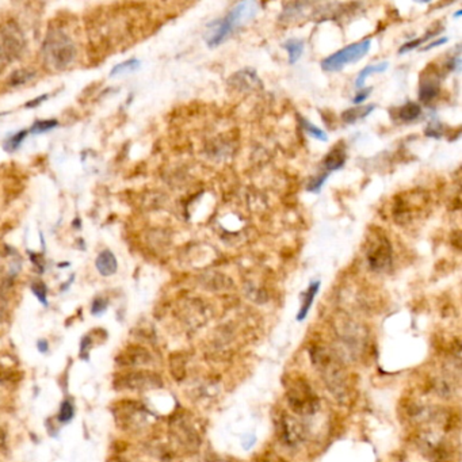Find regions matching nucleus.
Instances as JSON below:
<instances>
[{
    "mask_svg": "<svg viewBox=\"0 0 462 462\" xmlns=\"http://www.w3.org/2000/svg\"><path fill=\"white\" fill-rule=\"evenodd\" d=\"M259 12V4L256 2H242L221 21L213 22L209 26L206 34V42L209 48H217L227 40L233 30L242 27L247 22L252 21Z\"/></svg>",
    "mask_w": 462,
    "mask_h": 462,
    "instance_id": "f257e3e1",
    "label": "nucleus"
},
{
    "mask_svg": "<svg viewBox=\"0 0 462 462\" xmlns=\"http://www.w3.org/2000/svg\"><path fill=\"white\" fill-rule=\"evenodd\" d=\"M372 46V40L366 38L359 42L351 44L346 48L340 49L335 52L331 56H328L321 61V68L327 72H336L340 71L343 68L348 65V64L357 63L362 57H365Z\"/></svg>",
    "mask_w": 462,
    "mask_h": 462,
    "instance_id": "f03ea898",
    "label": "nucleus"
},
{
    "mask_svg": "<svg viewBox=\"0 0 462 462\" xmlns=\"http://www.w3.org/2000/svg\"><path fill=\"white\" fill-rule=\"evenodd\" d=\"M49 48H50L49 56L53 57V64H56V67H65L75 56L73 45L68 42L67 38L64 37L63 41L60 42V40H56L54 44L49 45Z\"/></svg>",
    "mask_w": 462,
    "mask_h": 462,
    "instance_id": "7ed1b4c3",
    "label": "nucleus"
},
{
    "mask_svg": "<svg viewBox=\"0 0 462 462\" xmlns=\"http://www.w3.org/2000/svg\"><path fill=\"white\" fill-rule=\"evenodd\" d=\"M119 384H121V387H129V389L155 387V376L152 373H129V374L121 376Z\"/></svg>",
    "mask_w": 462,
    "mask_h": 462,
    "instance_id": "20e7f679",
    "label": "nucleus"
},
{
    "mask_svg": "<svg viewBox=\"0 0 462 462\" xmlns=\"http://www.w3.org/2000/svg\"><path fill=\"white\" fill-rule=\"evenodd\" d=\"M319 289H320V281H313L310 283L306 291L302 294V305L300 308L297 313V321H304L308 316V313H309L310 308L313 305V301H315V297L316 294L319 293Z\"/></svg>",
    "mask_w": 462,
    "mask_h": 462,
    "instance_id": "39448f33",
    "label": "nucleus"
},
{
    "mask_svg": "<svg viewBox=\"0 0 462 462\" xmlns=\"http://www.w3.org/2000/svg\"><path fill=\"white\" fill-rule=\"evenodd\" d=\"M95 266H97L98 271L101 272L103 276L113 275V274L117 271V267H118L114 253L108 250L102 251V252L98 255Z\"/></svg>",
    "mask_w": 462,
    "mask_h": 462,
    "instance_id": "423d86ee",
    "label": "nucleus"
},
{
    "mask_svg": "<svg viewBox=\"0 0 462 462\" xmlns=\"http://www.w3.org/2000/svg\"><path fill=\"white\" fill-rule=\"evenodd\" d=\"M344 161H346V152L342 145H338L325 156L324 165L328 171H336L344 165Z\"/></svg>",
    "mask_w": 462,
    "mask_h": 462,
    "instance_id": "0eeeda50",
    "label": "nucleus"
},
{
    "mask_svg": "<svg viewBox=\"0 0 462 462\" xmlns=\"http://www.w3.org/2000/svg\"><path fill=\"white\" fill-rule=\"evenodd\" d=\"M374 107H376L374 104H367V106H358V107L348 108L344 113H342V119L347 123H354L359 119L366 118L374 110Z\"/></svg>",
    "mask_w": 462,
    "mask_h": 462,
    "instance_id": "6e6552de",
    "label": "nucleus"
},
{
    "mask_svg": "<svg viewBox=\"0 0 462 462\" xmlns=\"http://www.w3.org/2000/svg\"><path fill=\"white\" fill-rule=\"evenodd\" d=\"M387 65H389V64H387L386 61L366 65V67L363 68L361 72H359V75H358L357 80H355V86H357L358 88H363V86H365V80L369 78L370 75L382 73V72H385L387 69Z\"/></svg>",
    "mask_w": 462,
    "mask_h": 462,
    "instance_id": "1a4fd4ad",
    "label": "nucleus"
},
{
    "mask_svg": "<svg viewBox=\"0 0 462 462\" xmlns=\"http://www.w3.org/2000/svg\"><path fill=\"white\" fill-rule=\"evenodd\" d=\"M283 48L286 49L287 54H289V63L295 64L300 60V57L304 53V42L301 40H289L282 45Z\"/></svg>",
    "mask_w": 462,
    "mask_h": 462,
    "instance_id": "9d476101",
    "label": "nucleus"
},
{
    "mask_svg": "<svg viewBox=\"0 0 462 462\" xmlns=\"http://www.w3.org/2000/svg\"><path fill=\"white\" fill-rule=\"evenodd\" d=\"M421 114V107L419 104L410 102V103L401 106L399 110V118L402 121H414Z\"/></svg>",
    "mask_w": 462,
    "mask_h": 462,
    "instance_id": "9b49d317",
    "label": "nucleus"
},
{
    "mask_svg": "<svg viewBox=\"0 0 462 462\" xmlns=\"http://www.w3.org/2000/svg\"><path fill=\"white\" fill-rule=\"evenodd\" d=\"M298 121L301 123L302 129L306 132V133L312 136L313 138H316L319 141H328V136L324 131H321L320 127H317L316 125H313L310 123L309 121H306L305 118H302V117H298Z\"/></svg>",
    "mask_w": 462,
    "mask_h": 462,
    "instance_id": "f8f14e48",
    "label": "nucleus"
},
{
    "mask_svg": "<svg viewBox=\"0 0 462 462\" xmlns=\"http://www.w3.org/2000/svg\"><path fill=\"white\" fill-rule=\"evenodd\" d=\"M439 93V87L436 83H432V82H427V83H423L419 88V98H420L421 102H424V103H429L430 101H432L434 98L438 95Z\"/></svg>",
    "mask_w": 462,
    "mask_h": 462,
    "instance_id": "ddd939ff",
    "label": "nucleus"
},
{
    "mask_svg": "<svg viewBox=\"0 0 462 462\" xmlns=\"http://www.w3.org/2000/svg\"><path fill=\"white\" fill-rule=\"evenodd\" d=\"M138 68H140V61H138L137 59H132L116 65V67L113 68V71L110 75H112V76H116V75L129 73V72L137 71Z\"/></svg>",
    "mask_w": 462,
    "mask_h": 462,
    "instance_id": "4468645a",
    "label": "nucleus"
},
{
    "mask_svg": "<svg viewBox=\"0 0 462 462\" xmlns=\"http://www.w3.org/2000/svg\"><path fill=\"white\" fill-rule=\"evenodd\" d=\"M59 125L56 119H40V121H35L31 126V133L34 134H41L44 132L52 131L53 127H56Z\"/></svg>",
    "mask_w": 462,
    "mask_h": 462,
    "instance_id": "2eb2a0df",
    "label": "nucleus"
},
{
    "mask_svg": "<svg viewBox=\"0 0 462 462\" xmlns=\"http://www.w3.org/2000/svg\"><path fill=\"white\" fill-rule=\"evenodd\" d=\"M27 133H29L27 131H21V132H18L16 134H14L12 137H10L7 141H6V144H4V149L8 151V152H14V151H16L19 146L22 145V142L25 141V138H26Z\"/></svg>",
    "mask_w": 462,
    "mask_h": 462,
    "instance_id": "dca6fc26",
    "label": "nucleus"
},
{
    "mask_svg": "<svg viewBox=\"0 0 462 462\" xmlns=\"http://www.w3.org/2000/svg\"><path fill=\"white\" fill-rule=\"evenodd\" d=\"M75 414V410H73V405H72L69 401H64L61 404V408H60V412H59V420L60 421H69L73 417Z\"/></svg>",
    "mask_w": 462,
    "mask_h": 462,
    "instance_id": "f3484780",
    "label": "nucleus"
},
{
    "mask_svg": "<svg viewBox=\"0 0 462 462\" xmlns=\"http://www.w3.org/2000/svg\"><path fill=\"white\" fill-rule=\"evenodd\" d=\"M327 178H328L327 172H325V174H320V175H317V176H315V178H312L310 179L309 184H308V190L312 191V193H319L321 187H323V184L325 183V180H327Z\"/></svg>",
    "mask_w": 462,
    "mask_h": 462,
    "instance_id": "a211bd4d",
    "label": "nucleus"
},
{
    "mask_svg": "<svg viewBox=\"0 0 462 462\" xmlns=\"http://www.w3.org/2000/svg\"><path fill=\"white\" fill-rule=\"evenodd\" d=\"M31 290L33 293L35 294V297L46 305V286H45L42 282H35L33 283V286H31Z\"/></svg>",
    "mask_w": 462,
    "mask_h": 462,
    "instance_id": "6ab92c4d",
    "label": "nucleus"
},
{
    "mask_svg": "<svg viewBox=\"0 0 462 462\" xmlns=\"http://www.w3.org/2000/svg\"><path fill=\"white\" fill-rule=\"evenodd\" d=\"M107 304L108 302L103 298H97L93 304V308H91V312L93 315H102L104 310L107 309Z\"/></svg>",
    "mask_w": 462,
    "mask_h": 462,
    "instance_id": "aec40b11",
    "label": "nucleus"
},
{
    "mask_svg": "<svg viewBox=\"0 0 462 462\" xmlns=\"http://www.w3.org/2000/svg\"><path fill=\"white\" fill-rule=\"evenodd\" d=\"M372 93V88H367V89H362L361 93L357 94V97L354 98V103H361L366 99V98L369 97V94Z\"/></svg>",
    "mask_w": 462,
    "mask_h": 462,
    "instance_id": "412c9836",
    "label": "nucleus"
},
{
    "mask_svg": "<svg viewBox=\"0 0 462 462\" xmlns=\"http://www.w3.org/2000/svg\"><path fill=\"white\" fill-rule=\"evenodd\" d=\"M445 42H447V38L446 37L440 38V40H438V41H435V42H431V44H430V45L424 46V48H423V50H430V49L436 48V46H439V45L445 44Z\"/></svg>",
    "mask_w": 462,
    "mask_h": 462,
    "instance_id": "4be33fe9",
    "label": "nucleus"
},
{
    "mask_svg": "<svg viewBox=\"0 0 462 462\" xmlns=\"http://www.w3.org/2000/svg\"><path fill=\"white\" fill-rule=\"evenodd\" d=\"M46 98H48V95H41V97L38 98V99H35V101H30V102H27L26 103V107H35V106H38V104L41 103V102H44V101H46Z\"/></svg>",
    "mask_w": 462,
    "mask_h": 462,
    "instance_id": "5701e85b",
    "label": "nucleus"
},
{
    "mask_svg": "<svg viewBox=\"0 0 462 462\" xmlns=\"http://www.w3.org/2000/svg\"><path fill=\"white\" fill-rule=\"evenodd\" d=\"M4 442H6V434H4L3 430L0 429V447L3 446Z\"/></svg>",
    "mask_w": 462,
    "mask_h": 462,
    "instance_id": "b1692460",
    "label": "nucleus"
},
{
    "mask_svg": "<svg viewBox=\"0 0 462 462\" xmlns=\"http://www.w3.org/2000/svg\"><path fill=\"white\" fill-rule=\"evenodd\" d=\"M38 346H40V350H41V351H46V348H48V344H45V346H44V340H41Z\"/></svg>",
    "mask_w": 462,
    "mask_h": 462,
    "instance_id": "393cba45",
    "label": "nucleus"
},
{
    "mask_svg": "<svg viewBox=\"0 0 462 462\" xmlns=\"http://www.w3.org/2000/svg\"><path fill=\"white\" fill-rule=\"evenodd\" d=\"M461 14H462V11H461V10H459V11L457 12V14H455V18H458V16H459V15H461Z\"/></svg>",
    "mask_w": 462,
    "mask_h": 462,
    "instance_id": "a878e982",
    "label": "nucleus"
}]
</instances>
